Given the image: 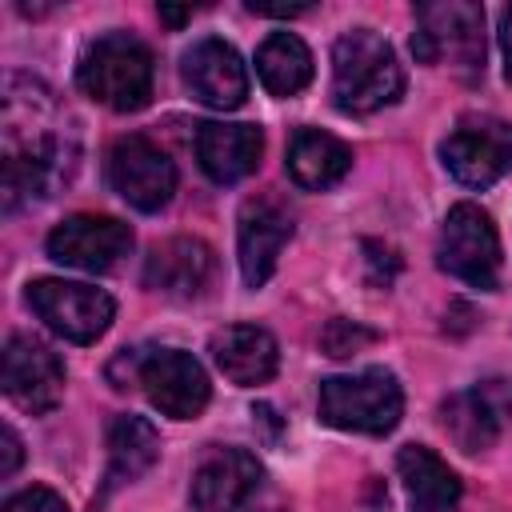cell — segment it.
Instances as JSON below:
<instances>
[{"instance_id": "9a60e30c", "label": "cell", "mask_w": 512, "mask_h": 512, "mask_svg": "<svg viewBox=\"0 0 512 512\" xmlns=\"http://www.w3.org/2000/svg\"><path fill=\"white\" fill-rule=\"evenodd\" d=\"M236 224H240L236 228L240 276L248 288H260L272 276V268H276V260L292 236V212L276 196H252V200H244Z\"/></svg>"}, {"instance_id": "603a6c76", "label": "cell", "mask_w": 512, "mask_h": 512, "mask_svg": "<svg viewBox=\"0 0 512 512\" xmlns=\"http://www.w3.org/2000/svg\"><path fill=\"white\" fill-rule=\"evenodd\" d=\"M256 72H260V84L272 96H296L312 80V52H308V44L300 36L272 32L256 48Z\"/></svg>"}, {"instance_id": "52a82bcc", "label": "cell", "mask_w": 512, "mask_h": 512, "mask_svg": "<svg viewBox=\"0 0 512 512\" xmlns=\"http://www.w3.org/2000/svg\"><path fill=\"white\" fill-rule=\"evenodd\" d=\"M436 264L440 272L464 280L468 288L492 292L500 284V236H496L492 216L468 200L452 204L440 224Z\"/></svg>"}, {"instance_id": "2e32d148", "label": "cell", "mask_w": 512, "mask_h": 512, "mask_svg": "<svg viewBox=\"0 0 512 512\" xmlns=\"http://www.w3.org/2000/svg\"><path fill=\"white\" fill-rule=\"evenodd\" d=\"M216 272V256L200 236H172L164 244H156L144 260V284L160 296H176V300H192L208 288Z\"/></svg>"}, {"instance_id": "ba28073f", "label": "cell", "mask_w": 512, "mask_h": 512, "mask_svg": "<svg viewBox=\"0 0 512 512\" xmlns=\"http://www.w3.org/2000/svg\"><path fill=\"white\" fill-rule=\"evenodd\" d=\"M28 304L56 336L72 344L100 340L116 316V300L104 288H92L80 280H52V276L28 284Z\"/></svg>"}, {"instance_id": "83f0119b", "label": "cell", "mask_w": 512, "mask_h": 512, "mask_svg": "<svg viewBox=\"0 0 512 512\" xmlns=\"http://www.w3.org/2000/svg\"><path fill=\"white\" fill-rule=\"evenodd\" d=\"M192 16V8H164L160 4V20H168V24H184Z\"/></svg>"}, {"instance_id": "ac0fdd59", "label": "cell", "mask_w": 512, "mask_h": 512, "mask_svg": "<svg viewBox=\"0 0 512 512\" xmlns=\"http://www.w3.org/2000/svg\"><path fill=\"white\" fill-rule=\"evenodd\" d=\"M208 352H212L216 368L240 388L268 384L280 368V348H276L272 332L256 328V324H228V328L212 332Z\"/></svg>"}, {"instance_id": "4316f807", "label": "cell", "mask_w": 512, "mask_h": 512, "mask_svg": "<svg viewBox=\"0 0 512 512\" xmlns=\"http://www.w3.org/2000/svg\"><path fill=\"white\" fill-rule=\"evenodd\" d=\"M500 52H504V76L512 84V8H504L500 16Z\"/></svg>"}, {"instance_id": "5bb4252c", "label": "cell", "mask_w": 512, "mask_h": 512, "mask_svg": "<svg viewBox=\"0 0 512 512\" xmlns=\"http://www.w3.org/2000/svg\"><path fill=\"white\" fill-rule=\"evenodd\" d=\"M180 80H184V88H188L200 104H208V108H216V112H232V108H240L244 96H248L244 60H240V52H236L228 40H220V36H204V40H196V44L184 52V60H180Z\"/></svg>"}, {"instance_id": "8992f818", "label": "cell", "mask_w": 512, "mask_h": 512, "mask_svg": "<svg viewBox=\"0 0 512 512\" xmlns=\"http://www.w3.org/2000/svg\"><path fill=\"white\" fill-rule=\"evenodd\" d=\"M412 52L420 64H448L460 76L484 72V8L472 0L420 4Z\"/></svg>"}, {"instance_id": "ffe728a7", "label": "cell", "mask_w": 512, "mask_h": 512, "mask_svg": "<svg viewBox=\"0 0 512 512\" xmlns=\"http://www.w3.org/2000/svg\"><path fill=\"white\" fill-rule=\"evenodd\" d=\"M288 176L308 188V192H324L332 184H340L352 168V148L344 140H336L332 132L320 128H300L288 140Z\"/></svg>"}, {"instance_id": "44dd1931", "label": "cell", "mask_w": 512, "mask_h": 512, "mask_svg": "<svg viewBox=\"0 0 512 512\" xmlns=\"http://www.w3.org/2000/svg\"><path fill=\"white\" fill-rule=\"evenodd\" d=\"M160 456V436L144 416L120 412L108 420V484L140 480Z\"/></svg>"}, {"instance_id": "cb8c5ba5", "label": "cell", "mask_w": 512, "mask_h": 512, "mask_svg": "<svg viewBox=\"0 0 512 512\" xmlns=\"http://www.w3.org/2000/svg\"><path fill=\"white\" fill-rule=\"evenodd\" d=\"M372 340H376V332H372V328H360V324H352V320H332V324L320 332V344H324L328 356H352V352H360V348L372 344Z\"/></svg>"}, {"instance_id": "9c48e42d", "label": "cell", "mask_w": 512, "mask_h": 512, "mask_svg": "<svg viewBox=\"0 0 512 512\" xmlns=\"http://www.w3.org/2000/svg\"><path fill=\"white\" fill-rule=\"evenodd\" d=\"M440 160L464 188H488L512 168V124L468 116L444 136Z\"/></svg>"}, {"instance_id": "6da1fadb", "label": "cell", "mask_w": 512, "mask_h": 512, "mask_svg": "<svg viewBox=\"0 0 512 512\" xmlns=\"http://www.w3.org/2000/svg\"><path fill=\"white\" fill-rule=\"evenodd\" d=\"M0 200L16 212L32 200L52 196L76 168V132L60 112L56 96L32 76L4 80V120H0Z\"/></svg>"}, {"instance_id": "7c38bea8", "label": "cell", "mask_w": 512, "mask_h": 512, "mask_svg": "<svg viewBox=\"0 0 512 512\" xmlns=\"http://www.w3.org/2000/svg\"><path fill=\"white\" fill-rule=\"evenodd\" d=\"M44 248L56 264H68V268H80V272H112L132 252V228L116 216L80 212V216L60 220L48 232Z\"/></svg>"}, {"instance_id": "d6986e66", "label": "cell", "mask_w": 512, "mask_h": 512, "mask_svg": "<svg viewBox=\"0 0 512 512\" xmlns=\"http://www.w3.org/2000/svg\"><path fill=\"white\" fill-rule=\"evenodd\" d=\"M396 472L404 484V496L412 512H452L460 500V480L456 472L424 444H404L396 452Z\"/></svg>"}, {"instance_id": "484cf974", "label": "cell", "mask_w": 512, "mask_h": 512, "mask_svg": "<svg viewBox=\"0 0 512 512\" xmlns=\"http://www.w3.org/2000/svg\"><path fill=\"white\" fill-rule=\"evenodd\" d=\"M0 444H4V460H0V476H12L16 468H20V436H16V428L12 424H4L0 428Z\"/></svg>"}, {"instance_id": "3957f363", "label": "cell", "mask_w": 512, "mask_h": 512, "mask_svg": "<svg viewBox=\"0 0 512 512\" xmlns=\"http://www.w3.org/2000/svg\"><path fill=\"white\" fill-rule=\"evenodd\" d=\"M116 368H128L124 388H140L148 404L172 420H196L208 408L212 384L204 364L184 348H128L112 360Z\"/></svg>"}, {"instance_id": "7a4b0ae2", "label": "cell", "mask_w": 512, "mask_h": 512, "mask_svg": "<svg viewBox=\"0 0 512 512\" xmlns=\"http://www.w3.org/2000/svg\"><path fill=\"white\" fill-rule=\"evenodd\" d=\"M404 72L392 44L372 28H352L332 44V100L348 116H368L396 104Z\"/></svg>"}, {"instance_id": "e0dca14e", "label": "cell", "mask_w": 512, "mask_h": 512, "mask_svg": "<svg viewBox=\"0 0 512 512\" xmlns=\"http://www.w3.org/2000/svg\"><path fill=\"white\" fill-rule=\"evenodd\" d=\"M260 152H264V136L256 124H224V120L196 124V160L204 176L216 184H240L244 176H252Z\"/></svg>"}, {"instance_id": "d4e9b609", "label": "cell", "mask_w": 512, "mask_h": 512, "mask_svg": "<svg viewBox=\"0 0 512 512\" xmlns=\"http://www.w3.org/2000/svg\"><path fill=\"white\" fill-rule=\"evenodd\" d=\"M4 512H68V504H64L60 492H52L44 484H32V488L8 496L4 500Z\"/></svg>"}, {"instance_id": "4fadbf2b", "label": "cell", "mask_w": 512, "mask_h": 512, "mask_svg": "<svg viewBox=\"0 0 512 512\" xmlns=\"http://www.w3.org/2000/svg\"><path fill=\"white\" fill-rule=\"evenodd\" d=\"M264 468L244 448H208L192 468V512H240L260 488Z\"/></svg>"}, {"instance_id": "8fae6325", "label": "cell", "mask_w": 512, "mask_h": 512, "mask_svg": "<svg viewBox=\"0 0 512 512\" xmlns=\"http://www.w3.org/2000/svg\"><path fill=\"white\" fill-rule=\"evenodd\" d=\"M0 384L16 408L44 416L64 400V364L44 340H36L28 332H12L4 344Z\"/></svg>"}, {"instance_id": "7402d4cb", "label": "cell", "mask_w": 512, "mask_h": 512, "mask_svg": "<svg viewBox=\"0 0 512 512\" xmlns=\"http://www.w3.org/2000/svg\"><path fill=\"white\" fill-rule=\"evenodd\" d=\"M440 424L460 452H484L500 436V408L484 388H468L440 404Z\"/></svg>"}, {"instance_id": "277c9868", "label": "cell", "mask_w": 512, "mask_h": 512, "mask_svg": "<svg viewBox=\"0 0 512 512\" xmlns=\"http://www.w3.org/2000/svg\"><path fill=\"white\" fill-rule=\"evenodd\" d=\"M76 84L112 112H136L152 96V52L128 32H108L84 48Z\"/></svg>"}, {"instance_id": "f1b7e54d", "label": "cell", "mask_w": 512, "mask_h": 512, "mask_svg": "<svg viewBox=\"0 0 512 512\" xmlns=\"http://www.w3.org/2000/svg\"><path fill=\"white\" fill-rule=\"evenodd\" d=\"M276 512H280V508H276Z\"/></svg>"}, {"instance_id": "30bf717a", "label": "cell", "mask_w": 512, "mask_h": 512, "mask_svg": "<svg viewBox=\"0 0 512 512\" xmlns=\"http://www.w3.org/2000/svg\"><path fill=\"white\" fill-rule=\"evenodd\" d=\"M108 184L124 204L160 212L176 192V164L148 136H120L108 148Z\"/></svg>"}, {"instance_id": "5b68a950", "label": "cell", "mask_w": 512, "mask_h": 512, "mask_svg": "<svg viewBox=\"0 0 512 512\" xmlns=\"http://www.w3.org/2000/svg\"><path fill=\"white\" fill-rule=\"evenodd\" d=\"M404 392L388 368H364L352 376L320 380V420L340 432L384 436L400 424Z\"/></svg>"}]
</instances>
